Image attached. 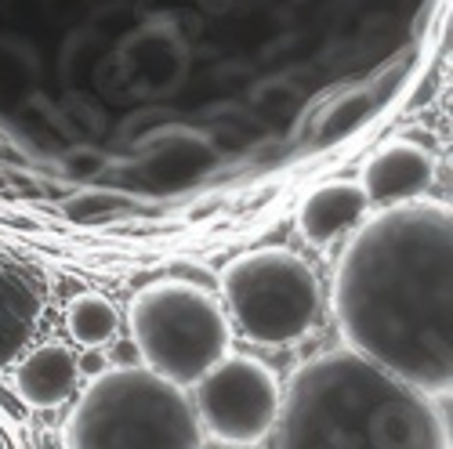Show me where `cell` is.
I'll return each mask as SVG.
<instances>
[{
	"instance_id": "6",
	"label": "cell",
	"mask_w": 453,
	"mask_h": 449,
	"mask_svg": "<svg viewBox=\"0 0 453 449\" xmlns=\"http://www.w3.org/2000/svg\"><path fill=\"white\" fill-rule=\"evenodd\" d=\"M283 384L254 355H221L193 384V409L207 438L229 449L261 445L280 417Z\"/></svg>"
},
{
	"instance_id": "3",
	"label": "cell",
	"mask_w": 453,
	"mask_h": 449,
	"mask_svg": "<svg viewBox=\"0 0 453 449\" xmlns=\"http://www.w3.org/2000/svg\"><path fill=\"white\" fill-rule=\"evenodd\" d=\"M65 449H207L185 388L149 366H105L65 421Z\"/></svg>"
},
{
	"instance_id": "7",
	"label": "cell",
	"mask_w": 453,
	"mask_h": 449,
	"mask_svg": "<svg viewBox=\"0 0 453 449\" xmlns=\"http://www.w3.org/2000/svg\"><path fill=\"white\" fill-rule=\"evenodd\" d=\"M48 308V276L15 254H0V377L33 345Z\"/></svg>"
},
{
	"instance_id": "4",
	"label": "cell",
	"mask_w": 453,
	"mask_h": 449,
	"mask_svg": "<svg viewBox=\"0 0 453 449\" xmlns=\"http://www.w3.org/2000/svg\"><path fill=\"white\" fill-rule=\"evenodd\" d=\"M127 330L142 366L185 392L233 352V323L221 301L188 279L142 286L127 305Z\"/></svg>"
},
{
	"instance_id": "2",
	"label": "cell",
	"mask_w": 453,
	"mask_h": 449,
	"mask_svg": "<svg viewBox=\"0 0 453 449\" xmlns=\"http://www.w3.org/2000/svg\"><path fill=\"white\" fill-rule=\"evenodd\" d=\"M273 435L276 449H449L435 399L352 348L294 369Z\"/></svg>"
},
{
	"instance_id": "1",
	"label": "cell",
	"mask_w": 453,
	"mask_h": 449,
	"mask_svg": "<svg viewBox=\"0 0 453 449\" xmlns=\"http://www.w3.org/2000/svg\"><path fill=\"white\" fill-rule=\"evenodd\" d=\"M345 348L425 395L453 388V214L410 200L363 217L334 269Z\"/></svg>"
},
{
	"instance_id": "9",
	"label": "cell",
	"mask_w": 453,
	"mask_h": 449,
	"mask_svg": "<svg viewBox=\"0 0 453 449\" xmlns=\"http://www.w3.org/2000/svg\"><path fill=\"white\" fill-rule=\"evenodd\" d=\"M12 388L29 409H58L77 395L81 384V359L62 341H44L12 366Z\"/></svg>"
},
{
	"instance_id": "8",
	"label": "cell",
	"mask_w": 453,
	"mask_h": 449,
	"mask_svg": "<svg viewBox=\"0 0 453 449\" xmlns=\"http://www.w3.org/2000/svg\"><path fill=\"white\" fill-rule=\"evenodd\" d=\"M359 185H363L370 207H377V210L421 200L435 185V156L410 138H392L366 160Z\"/></svg>"
},
{
	"instance_id": "5",
	"label": "cell",
	"mask_w": 453,
	"mask_h": 449,
	"mask_svg": "<svg viewBox=\"0 0 453 449\" xmlns=\"http://www.w3.org/2000/svg\"><path fill=\"white\" fill-rule=\"evenodd\" d=\"M221 308L229 323L261 348H287L309 337L323 312L319 276L287 247L236 254L221 269Z\"/></svg>"
},
{
	"instance_id": "10",
	"label": "cell",
	"mask_w": 453,
	"mask_h": 449,
	"mask_svg": "<svg viewBox=\"0 0 453 449\" xmlns=\"http://www.w3.org/2000/svg\"><path fill=\"white\" fill-rule=\"evenodd\" d=\"M366 210H370V200L359 181H349V178L323 181L297 203V232L305 236L309 247L323 250L345 232H352L366 217Z\"/></svg>"
},
{
	"instance_id": "12",
	"label": "cell",
	"mask_w": 453,
	"mask_h": 449,
	"mask_svg": "<svg viewBox=\"0 0 453 449\" xmlns=\"http://www.w3.org/2000/svg\"><path fill=\"white\" fill-rule=\"evenodd\" d=\"M370 109H373V102H370V95H349V98H342L330 112H326V120H323V131H319V141L323 145H330V141H342V138H349L366 117H370Z\"/></svg>"
},
{
	"instance_id": "11",
	"label": "cell",
	"mask_w": 453,
	"mask_h": 449,
	"mask_svg": "<svg viewBox=\"0 0 453 449\" xmlns=\"http://www.w3.org/2000/svg\"><path fill=\"white\" fill-rule=\"evenodd\" d=\"M65 330L84 348H105L120 333V312L105 293L84 290L65 305Z\"/></svg>"
}]
</instances>
